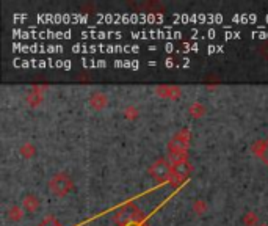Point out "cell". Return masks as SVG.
Segmentation results:
<instances>
[{
  "label": "cell",
  "mask_w": 268,
  "mask_h": 226,
  "mask_svg": "<svg viewBox=\"0 0 268 226\" xmlns=\"http://www.w3.org/2000/svg\"><path fill=\"white\" fill-rule=\"evenodd\" d=\"M144 218L143 210L133 206L132 203L125 204L115 214V223L118 226H129L132 223H141Z\"/></svg>",
  "instance_id": "cell-1"
},
{
  "label": "cell",
  "mask_w": 268,
  "mask_h": 226,
  "mask_svg": "<svg viewBox=\"0 0 268 226\" xmlns=\"http://www.w3.org/2000/svg\"><path fill=\"white\" fill-rule=\"evenodd\" d=\"M49 188L56 196H66L72 190V179L66 173H58L49 181Z\"/></svg>",
  "instance_id": "cell-2"
},
{
  "label": "cell",
  "mask_w": 268,
  "mask_h": 226,
  "mask_svg": "<svg viewBox=\"0 0 268 226\" xmlns=\"http://www.w3.org/2000/svg\"><path fill=\"white\" fill-rule=\"evenodd\" d=\"M149 174L157 182L169 181L171 179V174H173V168H171V164H169V160L168 159H157L151 165Z\"/></svg>",
  "instance_id": "cell-3"
},
{
  "label": "cell",
  "mask_w": 268,
  "mask_h": 226,
  "mask_svg": "<svg viewBox=\"0 0 268 226\" xmlns=\"http://www.w3.org/2000/svg\"><path fill=\"white\" fill-rule=\"evenodd\" d=\"M188 145H190V132L187 129H182L169 141L168 151L169 154H187Z\"/></svg>",
  "instance_id": "cell-4"
},
{
  "label": "cell",
  "mask_w": 268,
  "mask_h": 226,
  "mask_svg": "<svg viewBox=\"0 0 268 226\" xmlns=\"http://www.w3.org/2000/svg\"><path fill=\"white\" fill-rule=\"evenodd\" d=\"M171 168H173L171 181L173 184H178V186L185 181L190 176V171H192V167H190L188 160H182V162H178V164H173Z\"/></svg>",
  "instance_id": "cell-5"
},
{
  "label": "cell",
  "mask_w": 268,
  "mask_h": 226,
  "mask_svg": "<svg viewBox=\"0 0 268 226\" xmlns=\"http://www.w3.org/2000/svg\"><path fill=\"white\" fill-rule=\"evenodd\" d=\"M89 105L93 107L94 110H102L107 107L108 104V97L105 96L104 93H101V91H97V93H93L89 96Z\"/></svg>",
  "instance_id": "cell-6"
},
{
  "label": "cell",
  "mask_w": 268,
  "mask_h": 226,
  "mask_svg": "<svg viewBox=\"0 0 268 226\" xmlns=\"http://www.w3.org/2000/svg\"><path fill=\"white\" fill-rule=\"evenodd\" d=\"M39 198L35 196L33 193H28L24 196L22 200V207L25 212H28V214H33V212H36L39 209Z\"/></svg>",
  "instance_id": "cell-7"
},
{
  "label": "cell",
  "mask_w": 268,
  "mask_h": 226,
  "mask_svg": "<svg viewBox=\"0 0 268 226\" xmlns=\"http://www.w3.org/2000/svg\"><path fill=\"white\" fill-rule=\"evenodd\" d=\"M180 88L179 87H166V85H163V87H157V94L161 96V97H169V99H178L180 96Z\"/></svg>",
  "instance_id": "cell-8"
},
{
  "label": "cell",
  "mask_w": 268,
  "mask_h": 226,
  "mask_svg": "<svg viewBox=\"0 0 268 226\" xmlns=\"http://www.w3.org/2000/svg\"><path fill=\"white\" fill-rule=\"evenodd\" d=\"M188 112L192 113V116L199 118V116H202V115H204V113H206V107H204V105H202L201 102H195V104L190 105Z\"/></svg>",
  "instance_id": "cell-9"
},
{
  "label": "cell",
  "mask_w": 268,
  "mask_h": 226,
  "mask_svg": "<svg viewBox=\"0 0 268 226\" xmlns=\"http://www.w3.org/2000/svg\"><path fill=\"white\" fill-rule=\"evenodd\" d=\"M22 209H19L18 206H13L10 210H8V218L13 222H19L20 218H22Z\"/></svg>",
  "instance_id": "cell-10"
},
{
  "label": "cell",
  "mask_w": 268,
  "mask_h": 226,
  "mask_svg": "<svg viewBox=\"0 0 268 226\" xmlns=\"http://www.w3.org/2000/svg\"><path fill=\"white\" fill-rule=\"evenodd\" d=\"M20 154H22L25 159H28V157H33V155L36 154V150H35L33 145L27 143V145H24V146H20Z\"/></svg>",
  "instance_id": "cell-11"
},
{
  "label": "cell",
  "mask_w": 268,
  "mask_h": 226,
  "mask_svg": "<svg viewBox=\"0 0 268 226\" xmlns=\"http://www.w3.org/2000/svg\"><path fill=\"white\" fill-rule=\"evenodd\" d=\"M206 209H207V204H206V201H202V200H197L195 203V206H193V210L196 212L197 215L204 214V212H206Z\"/></svg>",
  "instance_id": "cell-12"
},
{
  "label": "cell",
  "mask_w": 268,
  "mask_h": 226,
  "mask_svg": "<svg viewBox=\"0 0 268 226\" xmlns=\"http://www.w3.org/2000/svg\"><path fill=\"white\" fill-rule=\"evenodd\" d=\"M124 116L127 119H135V118H138V109H135V107H127L124 110Z\"/></svg>",
  "instance_id": "cell-13"
},
{
  "label": "cell",
  "mask_w": 268,
  "mask_h": 226,
  "mask_svg": "<svg viewBox=\"0 0 268 226\" xmlns=\"http://www.w3.org/2000/svg\"><path fill=\"white\" fill-rule=\"evenodd\" d=\"M243 222H245L246 226H254L257 223V217H256V214L250 212V214H246V217L243 218Z\"/></svg>",
  "instance_id": "cell-14"
},
{
  "label": "cell",
  "mask_w": 268,
  "mask_h": 226,
  "mask_svg": "<svg viewBox=\"0 0 268 226\" xmlns=\"http://www.w3.org/2000/svg\"><path fill=\"white\" fill-rule=\"evenodd\" d=\"M260 157L268 165V140L262 143V152H260Z\"/></svg>",
  "instance_id": "cell-15"
},
{
  "label": "cell",
  "mask_w": 268,
  "mask_h": 226,
  "mask_svg": "<svg viewBox=\"0 0 268 226\" xmlns=\"http://www.w3.org/2000/svg\"><path fill=\"white\" fill-rule=\"evenodd\" d=\"M129 226H143L141 223H132V225H129Z\"/></svg>",
  "instance_id": "cell-16"
},
{
  "label": "cell",
  "mask_w": 268,
  "mask_h": 226,
  "mask_svg": "<svg viewBox=\"0 0 268 226\" xmlns=\"http://www.w3.org/2000/svg\"><path fill=\"white\" fill-rule=\"evenodd\" d=\"M262 226H265V225H262Z\"/></svg>",
  "instance_id": "cell-17"
}]
</instances>
